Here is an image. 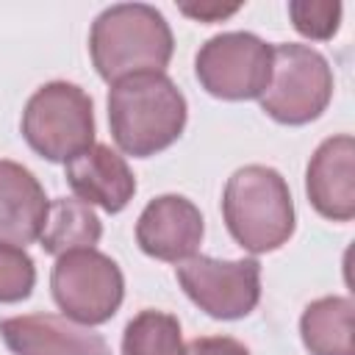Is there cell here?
I'll use <instances>...</instances> for the list:
<instances>
[{"label": "cell", "mask_w": 355, "mask_h": 355, "mask_svg": "<svg viewBox=\"0 0 355 355\" xmlns=\"http://www.w3.org/2000/svg\"><path fill=\"white\" fill-rule=\"evenodd\" d=\"M108 122L116 147L133 158L166 150L186 128V97L164 72L130 75L111 83Z\"/></svg>", "instance_id": "cell-1"}, {"label": "cell", "mask_w": 355, "mask_h": 355, "mask_svg": "<svg viewBox=\"0 0 355 355\" xmlns=\"http://www.w3.org/2000/svg\"><path fill=\"white\" fill-rule=\"evenodd\" d=\"M175 39L164 14L147 3L108 6L92 25L89 53L103 80L116 83L130 75L164 72Z\"/></svg>", "instance_id": "cell-2"}, {"label": "cell", "mask_w": 355, "mask_h": 355, "mask_svg": "<svg viewBox=\"0 0 355 355\" xmlns=\"http://www.w3.org/2000/svg\"><path fill=\"white\" fill-rule=\"evenodd\" d=\"M222 214L230 236L247 252H272L294 233V202L283 175L250 164L236 169L222 194Z\"/></svg>", "instance_id": "cell-3"}, {"label": "cell", "mask_w": 355, "mask_h": 355, "mask_svg": "<svg viewBox=\"0 0 355 355\" xmlns=\"http://www.w3.org/2000/svg\"><path fill=\"white\" fill-rule=\"evenodd\" d=\"M22 136L33 153L67 164L94 144L92 97L67 80L39 86L22 111Z\"/></svg>", "instance_id": "cell-4"}, {"label": "cell", "mask_w": 355, "mask_h": 355, "mask_svg": "<svg viewBox=\"0 0 355 355\" xmlns=\"http://www.w3.org/2000/svg\"><path fill=\"white\" fill-rule=\"evenodd\" d=\"M333 97V72L322 53L305 44H275L261 108L280 125H308Z\"/></svg>", "instance_id": "cell-5"}, {"label": "cell", "mask_w": 355, "mask_h": 355, "mask_svg": "<svg viewBox=\"0 0 355 355\" xmlns=\"http://www.w3.org/2000/svg\"><path fill=\"white\" fill-rule=\"evenodd\" d=\"M53 300L61 313L83 327L108 322L125 297V277L108 255L92 250H75L58 255L50 275Z\"/></svg>", "instance_id": "cell-6"}, {"label": "cell", "mask_w": 355, "mask_h": 355, "mask_svg": "<svg viewBox=\"0 0 355 355\" xmlns=\"http://www.w3.org/2000/svg\"><path fill=\"white\" fill-rule=\"evenodd\" d=\"M272 69V47L255 33L230 31L208 39L197 58L194 72L200 86L219 100H252L266 89Z\"/></svg>", "instance_id": "cell-7"}, {"label": "cell", "mask_w": 355, "mask_h": 355, "mask_svg": "<svg viewBox=\"0 0 355 355\" xmlns=\"http://www.w3.org/2000/svg\"><path fill=\"white\" fill-rule=\"evenodd\" d=\"M175 275L186 297L214 319H241L261 300V263L255 258L191 255L178 263Z\"/></svg>", "instance_id": "cell-8"}, {"label": "cell", "mask_w": 355, "mask_h": 355, "mask_svg": "<svg viewBox=\"0 0 355 355\" xmlns=\"http://www.w3.org/2000/svg\"><path fill=\"white\" fill-rule=\"evenodd\" d=\"M205 225L200 208L180 194H161L144 205L136 222L141 252L158 261L180 263L191 258L202 241Z\"/></svg>", "instance_id": "cell-9"}, {"label": "cell", "mask_w": 355, "mask_h": 355, "mask_svg": "<svg viewBox=\"0 0 355 355\" xmlns=\"http://www.w3.org/2000/svg\"><path fill=\"white\" fill-rule=\"evenodd\" d=\"M305 191L311 205L333 222L355 216V139L349 133L324 139L308 161Z\"/></svg>", "instance_id": "cell-10"}, {"label": "cell", "mask_w": 355, "mask_h": 355, "mask_svg": "<svg viewBox=\"0 0 355 355\" xmlns=\"http://www.w3.org/2000/svg\"><path fill=\"white\" fill-rule=\"evenodd\" d=\"M0 336L14 355H111L100 333L53 313L3 319Z\"/></svg>", "instance_id": "cell-11"}, {"label": "cell", "mask_w": 355, "mask_h": 355, "mask_svg": "<svg viewBox=\"0 0 355 355\" xmlns=\"http://www.w3.org/2000/svg\"><path fill=\"white\" fill-rule=\"evenodd\" d=\"M67 183L86 205L119 214L136 194V178L128 161L108 144H92L67 161Z\"/></svg>", "instance_id": "cell-12"}, {"label": "cell", "mask_w": 355, "mask_h": 355, "mask_svg": "<svg viewBox=\"0 0 355 355\" xmlns=\"http://www.w3.org/2000/svg\"><path fill=\"white\" fill-rule=\"evenodd\" d=\"M42 183L17 161H0V244L22 247L42 236L47 219Z\"/></svg>", "instance_id": "cell-13"}, {"label": "cell", "mask_w": 355, "mask_h": 355, "mask_svg": "<svg viewBox=\"0 0 355 355\" xmlns=\"http://www.w3.org/2000/svg\"><path fill=\"white\" fill-rule=\"evenodd\" d=\"M300 336L311 355H355L352 347V300H313L300 319Z\"/></svg>", "instance_id": "cell-14"}, {"label": "cell", "mask_w": 355, "mask_h": 355, "mask_svg": "<svg viewBox=\"0 0 355 355\" xmlns=\"http://www.w3.org/2000/svg\"><path fill=\"white\" fill-rule=\"evenodd\" d=\"M103 236V225L92 205L75 197H58L47 208V219L42 227V247L50 255H64L75 250H92Z\"/></svg>", "instance_id": "cell-15"}, {"label": "cell", "mask_w": 355, "mask_h": 355, "mask_svg": "<svg viewBox=\"0 0 355 355\" xmlns=\"http://www.w3.org/2000/svg\"><path fill=\"white\" fill-rule=\"evenodd\" d=\"M122 355H183L180 322L164 311L136 313L122 333Z\"/></svg>", "instance_id": "cell-16"}, {"label": "cell", "mask_w": 355, "mask_h": 355, "mask_svg": "<svg viewBox=\"0 0 355 355\" xmlns=\"http://www.w3.org/2000/svg\"><path fill=\"white\" fill-rule=\"evenodd\" d=\"M36 283L33 258L22 247L0 244V302H19L31 297Z\"/></svg>", "instance_id": "cell-17"}, {"label": "cell", "mask_w": 355, "mask_h": 355, "mask_svg": "<svg viewBox=\"0 0 355 355\" xmlns=\"http://www.w3.org/2000/svg\"><path fill=\"white\" fill-rule=\"evenodd\" d=\"M288 17L294 28L308 39H333L341 22V3L336 0H291Z\"/></svg>", "instance_id": "cell-18"}, {"label": "cell", "mask_w": 355, "mask_h": 355, "mask_svg": "<svg viewBox=\"0 0 355 355\" xmlns=\"http://www.w3.org/2000/svg\"><path fill=\"white\" fill-rule=\"evenodd\" d=\"M183 355H250V349L230 336H202L183 347Z\"/></svg>", "instance_id": "cell-19"}, {"label": "cell", "mask_w": 355, "mask_h": 355, "mask_svg": "<svg viewBox=\"0 0 355 355\" xmlns=\"http://www.w3.org/2000/svg\"><path fill=\"white\" fill-rule=\"evenodd\" d=\"M239 8H241L239 3H233V6H222V3H197V6H191V3H183V6H180V11H183L186 17L200 19V22H216V19H225V17L236 14Z\"/></svg>", "instance_id": "cell-20"}]
</instances>
